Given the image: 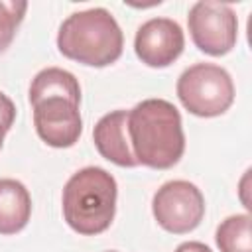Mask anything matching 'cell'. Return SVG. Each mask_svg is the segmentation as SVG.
Returning <instances> with one entry per match:
<instances>
[{"instance_id": "cell-15", "label": "cell", "mask_w": 252, "mask_h": 252, "mask_svg": "<svg viewBox=\"0 0 252 252\" xmlns=\"http://www.w3.org/2000/svg\"><path fill=\"white\" fill-rule=\"evenodd\" d=\"M2 144H4V134H0V150H2Z\"/></svg>"}, {"instance_id": "cell-4", "label": "cell", "mask_w": 252, "mask_h": 252, "mask_svg": "<svg viewBox=\"0 0 252 252\" xmlns=\"http://www.w3.org/2000/svg\"><path fill=\"white\" fill-rule=\"evenodd\" d=\"M57 49L71 61L108 67L122 55L124 33L106 8H89L63 20L57 32Z\"/></svg>"}, {"instance_id": "cell-1", "label": "cell", "mask_w": 252, "mask_h": 252, "mask_svg": "<svg viewBox=\"0 0 252 252\" xmlns=\"http://www.w3.org/2000/svg\"><path fill=\"white\" fill-rule=\"evenodd\" d=\"M30 104L37 136L51 148H71L83 134L81 85L61 67L41 69L30 85Z\"/></svg>"}, {"instance_id": "cell-6", "label": "cell", "mask_w": 252, "mask_h": 252, "mask_svg": "<svg viewBox=\"0 0 252 252\" xmlns=\"http://www.w3.org/2000/svg\"><path fill=\"white\" fill-rule=\"evenodd\" d=\"M152 213L163 230L187 234L195 230L205 217V197L195 183L173 179L154 193Z\"/></svg>"}, {"instance_id": "cell-14", "label": "cell", "mask_w": 252, "mask_h": 252, "mask_svg": "<svg viewBox=\"0 0 252 252\" xmlns=\"http://www.w3.org/2000/svg\"><path fill=\"white\" fill-rule=\"evenodd\" d=\"M175 252H213V250L199 240H187V242H181L175 248Z\"/></svg>"}, {"instance_id": "cell-10", "label": "cell", "mask_w": 252, "mask_h": 252, "mask_svg": "<svg viewBox=\"0 0 252 252\" xmlns=\"http://www.w3.org/2000/svg\"><path fill=\"white\" fill-rule=\"evenodd\" d=\"M32 217V195L18 179H0V234L10 236L26 228Z\"/></svg>"}, {"instance_id": "cell-3", "label": "cell", "mask_w": 252, "mask_h": 252, "mask_svg": "<svg viewBox=\"0 0 252 252\" xmlns=\"http://www.w3.org/2000/svg\"><path fill=\"white\" fill-rule=\"evenodd\" d=\"M118 185L112 173L102 167L89 165L75 171L61 195L63 219L75 232L94 236L104 232L116 215Z\"/></svg>"}, {"instance_id": "cell-13", "label": "cell", "mask_w": 252, "mask_h": 252, "mask_svg": "<svg viewBox=\"0 0 252 252\" xmlns=\"http://www.w3.org/2000/svg\"><path fill=\"white\" fill-rule=\"evenodd\" d=\"M16 120V106L8 94L0 91V134H8V130L14 126Z\"/></svg>"}, {"instance_id": "cell-5", "label": "cell", "mask_w": 252, "mask_h": 252, "mask_svg": "<svg viewBox=\"0 0 252 252\" xmlns=\"http://www.w3.org/2000/svg\"><path fill=\"white\" fill-rule=\"evenodd\" d=\"M175 93L183 108L201 118L220 116L234 102L232 77L224 67L215 63L187 67L177 79Z\"/></svg>"}, {"instance_id": "cell-11", "label": "cell", "mask_w": 252, "mask_h": 252, "mask_svg": "<svg viewBox=\"0 0 252 252\" xmlns=\"http://www.w3.org/2000/svg\"><path fill=\"white\" fill-rule=\"evenodd\" d=\"M252 219L248 213L226 217L215 232V240L220 252H252Z\"/></svg>"}, {"instance_id": "cell-2", "label": "cell", "mask_w": 252, "mask_h": 252, "mask_svg": "<svg viewBox=\"0 0 252 252\" xmlns=\"http://www.w3.org/2000/svg\"><path fill=\"white\" fill-rule=\"evenodd\" d=\"M128 140L138 165L152 169L173 167L185 152L179 110L163 98H146L128 110Z\"/></svg>"}, {"instance_id": "cell-7", "label": "cell", "mask_w": 252, "mask_h": 252, "mask_svg": "<svg viewBox=\"0 0 252 252\" xmlns=\"http://www.w3.org/2000/svg\"><path fill=\"white\" fill-rule=\"evenodd\" d=\"M187 28L195 47L211 57L226 55L238 39L236 12L222 2H195L187 16Z\"/></svg>"}, {"instance_id": "cell-16", "label": "cell", "mask_w": 252, "mask_h": 252, "mask_svg": "<svg viewBox=\"0 0 252 252\" xmlns=\"http://www.w3.org/2000/svg\"><path fill=\"white\" fill-rule=\"evenodd\" d=\"M108 252H116V250H108Z\"/></svg>"}, {"instance_id": "cell-12", "label": "cell", "mask_w": 252, "mask_h": 252, "mask_svg": "<svg viewBox=\"0 0 252 252\" xmlns=\"http://www.w3.org/2000/svg\"><path fill=\"white\" fill-rule=\"evenodd\" d=\"M26 10L28 2L24 0H0V53L14 41Z\"/></svg>"}, {"instance_id": "cell-8", "label": "cell", "mask_w": 252, "mask_h": 252, "mask_svg": "<svg viewBox=\"0 0 252 252\" xmlns=\"http://www.w3.org/2000/svg\"><path fill=\"white\" fill-rule=\"evenodd\" d=\"M183 30L171 18H152L144 22L134 37L136 57L154 69L169 67L183 53Z\"/></svg>"}, {"instance_id": "cell-9", "label": "cell", "mask_w": 252, "mask_h": 252, "mask_svg": "<svg viewBox=\"0 0 252 252\" xmlns=\"http://www.w3.org/2000/svg\"><path fill=\"white\" fill-rule=\"evenodd\" d=\"M128 110H112L104 114L93 128V142L96 152L118 167H136L138 161L132 154L128 140Z\"/></svg>"}]
</instances>
